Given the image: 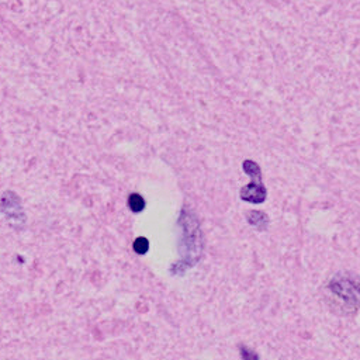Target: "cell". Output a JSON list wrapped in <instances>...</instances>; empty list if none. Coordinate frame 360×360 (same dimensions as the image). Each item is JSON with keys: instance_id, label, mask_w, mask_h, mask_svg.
<instances>
[{"instance_id": "obj_2", "label": "cell", "mask_w": 360, "mask_h": 360, "mask_svg": "<svg viewBox=\"0 0 360 360\" xmlns=\"http://www.w3.org/2000/svg\"><path fill=\"white\" fill-rule=\"evenodd\" d=\"M251 185L245 186L241 190V198L249 203H263L266 198V189L261 182V177H252Z\"/></svg>"}, {"instance_id": "obj_7", "label": "cell", "mask_w": 360, "mask_h": 360, "mask_svg": "<svg viewBox=\"0 0 360 360\" xmlns=\"http://www.w3.org/2000/svg\"><path fill=\"white\" fill-rule=\"evenodd\" d=\"M241 355L244 360H259V356L252 352L251 349H246V348H241Z\"/></svg>"}, {"instance_id": "obj_5", "label": "cell", "mask_w": 360, "mask_h": 360, "mask_svg": "<svg viewBox=\"0 0 360 360\" xmlns=\"http://www.w3.org/2000/svg\"><path fill=\"white\" fill-rule=\"evenodd\" d=\"M128 204H130V208H131L134 213H141L142 210L145 208V202L139 194L136 193H132L131 196L128 197Z\"/></svg>"}, {"instance_id": "obj_4", "label": "cell", "mask_w": 360, "mask_h": 360, "mask_svg": "<svg viewBox=\"0 0 360 360\" xmlns=\"http://www.w3.org/2000/svg\"><path fill=\"white\" fill-rule=\"evenodd\" d=\"M248 223L253 225L255 228L265 229L268 225V217L265 215V213H261V211H252L248 215Z\"/></svg>"}, {"instance_id": "obj_6", "label": "cell", "mask_w": 360, "mask_h": 360, "mask_svg": "<svg viewBox=\"0 0 360 360\" xmlns=\"http://www.w3.org/2000/svg\"><path fill=\"white\" fill-rule=\"evenodd\" d=\"M148 246H149V242H148L147 238H142V236H139V238H136V239L134 241V251H135L136 253H139V255L147 253Z\"/></svg>"}, {"instance_id": "obj_3", "label": "cell", "mask_w": 360, "mask_h": 360, "mask_svg": "<svg viewBox=\"0 0 360 360\" xmlns=\"http://www.w3.org/2000/svg\"><path fill=\"white\" fill-rule=\"evenodd\" d=\"M11 194V200L10 203L7 202V198H5L3 197V207H10V213H13V215H11V221L13 223H17V219L18 221H22L23 219V211H22V207H20V202H18V198H17L16 202H13V198L16 197V194L14 193H10Z\"/></svg>"}, {"instance_id": "obj_1", "label": "cell", "mask_w": 360, "mask_h": 360, "mask_svg": "<svg viewBox=\"0 0 360 360\" xmlns=\"http://www.w3.org/2000/svg\"><path fill=\"white\" fill-rule=\"evenodd\" d=\"M329 289L345 303L350 306H360V282L356 278L341 274L331 282Z\"/></svg>"}]
</instances>
